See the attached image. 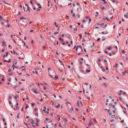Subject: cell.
Masks as SVG:
<instances>
[{"mask_svg": "<svg viewBox=\"0 0 128 128\" xmlns=\"http://www.w3.org/2000/svg\"><path fill=\"white\" fill-rule=\"evenodd\" d=\"M58 43L62 48L66 49V50L72 49L75 45L74 37L69 32H62L58 37Z\"/></svg>", "mask_w": 128, "mask_h": 128, "instance_id": "7", "label": "cell"}, {"mask_svg": "<svg viewBox=\"0 0 128 128\" xmlns=\"http://www.w3.org/2000/svg\"><path fill=\"white\" fill-rule=\"evenodd\" d=\"M5 105L11 112H16L20 109V98L19 95L13 91H10L5 96Z\"/></svg>", "mask_w": 128, "mask_h": 128, "instance_id": "4", "label": "cell"}, {"mask_svg": "<svg viewBox=\"0 0 128 128\" xmlns=\"http://www.w3.org/2000/svg\"><path fill=\"white\" fill-rule=\"evenodd\" d=\"M102 54H104L107 57L114 58L119 54V45L115 40H107L104 41L101 45Z\"/></svg>", "mask_w": 128, "mask_h": 128, "instance_id": "3", "label": "cell"}, {"mask_svg": "<svg viewBox=\"0 0 128 128\" xmlns=\"http://www.w3.org/2000/svg\"><path fill=\"white\" fill-rule=\"evenodd\" d=\"M81 24H82V27H84V28L88 27V26L91 24V18L88 17V16L82 17V19H81Z\"/></svg>", "mask_w": 128, "mask_h": 128, "instance_id": "14", "label": "cell"}, {"mask_svg": "<svg viewBox=\"0 0 128 128\" xmlns=\"http://www.w3.org/2000/svg\"><path fill=\"white\" fill-rule=\"evenodd\" d=\"M76 71L81 76H88L92 73V64L89 61V59L85 56H79L76 59L75 62Z\"/></svg>", "mask_w": 128, "mask_h": 128, "instance_id": "2", "label": "cell"}, {"mask_svg": "<svg viewBox=\"0 0 128 128\" xmlns=\"http://www.w3.org/2000/svg\"><path fill=\"white\" fill-rule=\"evenodd\" d=\"M47 74H48V76H49L52 80H57V79L59 78L57 72H56L53 68H51V67H49V68L47 69Z\"/></svg>", "mask_w": 128, "mask_h": 128, "instance_id": "13", "label": "cell"}, {"mask_svg": "<svg viewBox=\"0 0 128 128\" xmlns=\"http://www.w3.org/2000/svg\"><path fill=\"white\" fill-rule=\"evenodd\" d=\"M70 13H71V16L74 19H77V20L82 19V17H83V8H82V5L79 2H73L71 4Z\"/></svg>", "mask_w": 128, "mask_h": 128, "instance_id": "9", "label": "cell"}, {"mask_svg": "<svg viewBox=\"0 0 128 128\" xmlns=\"http://www.w3.org/2000/svg\"><path fill=\"white\" fill-rule=\"evenodd\" d=\"M26 115H27L29 121H31L32 126L39 125V122L41 120V114H40L39 107L35 103H29L28 104L27 109H26Z\"/></svg>", "mask_w": 128, "mask_h": 128, "instance_id": "5", "label": "cell"}, {"mask_svg": "<svg viewBox=\"0 0 128 128\" xmlns=\"http://www.w3.org/2000/svg\"><path fill=\"white\" fill-rule=\"evenodd\" d=\"M94 64H95V67L103 74H108L110 72V62L108 60V57L105 56L104 54H100V55H97L95 58H94Z\"/></svg>", "mask_w": 128, "mask_h": 128, "instance_id": "6", "label": "cell"}, {"mask_svg": "<svg viewBox=\"0 0 128 128\" xmlns=\"http://www.w3.org/2000/svg\"><path fill=\"white\" fill-rule=\"evenodd\" d=\"M113 31V25L110 24H98L94 30H93V37L94 38H99V37H104Z\"/></svg>", "mask_w": 128, "mask_h": 128, "instance_id": "8", "label": "cell"}, {"mask_svg": "<svg viewBox=\"0 0 128 128\" xmlns=\"http://www.w3.org/2000/svg\"><path fill=\"white\" fill-rule=\"evenodd\" d=\"M109 98V101L108 102V99H106V104H105V107H106V111L111 119V121H113L112 125L115 126L116 122L117 123V126H120V127H124V126H128V122H125L126 118H125V115L123 112H120L121 111V108L119 107V105L113 100L111 99L110 97Z\"/></svg>", "mask_w": 128, "mask_h": 128, "instance_id": "1", "label": "cell"}, {"mask_svg": "<svg viewBox=\"0 0 128 128\" xmlns=\"http://www.w3.org/2000/svg\"><path fill=\"white\" fill-rule=\"evenodd\" d=\"M0 128H10L9 116L4 111H1L0 113Z\"/></svg>", "mask_w": 128, "mask_h": 128, "instance_id": "11", "label": "cell"}, {"mask_svg": "<svg viewBox=\"0 0 128 128\" xmlns=\"http://www.w3.org/2000/svg\"><path fill=\"white\" fill-rule=\"evenodd\" d=\"M1 44H2V49H1V52H2V54H4V52H5V50H6V46H5V41H4V39H2Z\"/></svg>", "mask_w": 128, "mask_h": 128, "instance_id": "19", "label": "cell"}, {"mask_svg": "<svg viewBox=\"0 0 128 128\" xmlns=\"http://www.w3.org/2000/svg\"><path fill=\"white\" fill-rule=\"evenodd\" d=\"M29 5H30L31 9L33 11H36V12L41 11L43 8L42 0H29Z\"/></svg>", "mask_w": 128, "mask_h": 128, "instance_id": "12", "label": "cell"}, {"mask_svg": "<svg viewBox=\"0 0 128 128\" xmlns=\"http://www.w3.org/2000/svg\"><path fill=\"white\" fill-rule=\"evenodd\" d=\"M108 2L110 3V5L113 8H119V6L121 4V0H108Z\"/></svg>", "mask_w": 128, "mask_h": 128, "instance_id": "17", "label": "cell"}, {"mask_svg": "<svg viewBox=\"0 0 128 128\" xmlns=\"http://www.w3.org/2000/svg\"><path fill=\"white\" fill-rule=\"evenodd\" d=\"M58 3H59L61 6H66V5L72 4V3H73V0H59Z\"/></svg>", "mask_w": 128, "mask_h": 128, "instance_id": "18", "label": "cell"}, {"mask_svg": "<svg viewBox=\"0 0 128 128\" xmlns=\"http://www.w3.org/2000/svg\"><path fill=\"white\" fill-rule=\"evenodd\" d=\"M116 96L119 99V101L122 103V105L126 108L128 111V91L125 89H117L116 90Z\"/></svg>", "mask_w": 128, "mask_h": 128, "instance_id": "10", "label": "cell"}, {"mask_svg": "<svg viewBox=\"0 0 128 128\" xmlns=\"http://www.w3.org/2000/svg\"><path fill=\"white\" fill-rule=\"evenodd\" d=\"M83 91H84V94L86 96H90L91 95V91H92L91 85L88 84V83H84L83 84Z\"/></svg>", "mask_w": 128, "mask_h": 128, "instance_id": "15", "label": "cell"}, {"mask_svg": "<svg viewBox=\"0 0 128 128\" xmlns=\"http://www.w3.org/2000/svg\"><path fill=\"white\" fill-rule=\"evenodd\" d=\"M13 39H14V42H15V43H17V45H18V46H20L22 49H26V48H27V46L25 45L24 41H22L19 37H17V36H13Z\"/></svg>", "mask_w": 128, "mask_h": 128, "instance_id": "16", "label": "cell"}]
</instances>
